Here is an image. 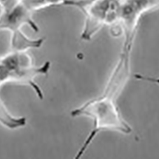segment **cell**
<instances>
[{"instance_id": "6", "label": "cell", "mask_w": 159, "mask_h": 159, "mask_svg": "<svg viewBox=\"0 0 159 159\" xmlns=\"http://www.w3.org/2000/svg\"><path fill=\"white\" fill-rule=\"evenodd\" d=\"M64 0H22L24 5L33 12L49 7L62 5Z\"/></svg>"}, {"instance_id": "4", "label": "cell", "mask_w": 159, "mask_h": 159, "mask_svg": "<svg viewBox=\"0 0 159 159\" xmlns=\"http://www.w3.org/2000/svg\"><path fill=\"white\" fill-rule=\"evenodd\" d=\"M159 9V0H121L117 24L112 34L124 36V48H132L139 21L148 11Z\"/></svg>"}, {"instance_id": "2", "label": "cell", "mask_w": 159, "mask_h": 159, "mask_svg": "<svg viewBox=\"0 0 159 159\" xmlns=\"http://www.w3.org/2000/svg\"><path fill=\"white\" fill-rule=\"evenodd\" d=\"M51 68L50 61L36 66L28 51L10 50L0 56V87L7 83L28 86L31 88L38 99L43 100V90L36 79L48 75Z\"/></svg>"}, {"instance_id": "3", "label": "cell", "mask_w": 159, "mask_h": 159, "mask_svg": "<svg viewBox=\"0 0 159 159\" xmlns=\"http://www.w3.org/2000/svg\"><path fill=\"white\" fill-rule=\"evenodd\" d=\"M33 12L21 1L9 8L1 10L0 32L9 31L11 34L10 48L11 50L28 51L42 47L45 39H32L22 31L24 25H28L34 32L39 31V27L33 18Z\"/></svg>"}, {"instance_id": "1", "label": "cell", "mask_w": 159, "mask_h": 159, "mask_svg": "<svg viewBox=\"0 0 159 159\" xmlns=\"http://www.w3.org/2000/svg\"><path fill=\"white\" fill-rule=\"evenodd\" d=\"M118 96L104 89L102 94L71 111L72 117H86L93 122V128L87 136L75 158L82 157L90 144L101 132L112 131L129 135L133 129L125 120L116 103Z\"/></svg>"}, {"instance_id": "7", "label": "cell", "mask_w": 159, "mask_h": 159, "mask_svg": "<svg viewBox=\"0 0 159 159\" xmlns=\"http://www.w3.org/2000/svg\"><path fill=\"white\" fill-rule=\"evenodd\" d=\"M134 78L136 80H139L147 82L149 83L154 84L156 85H159V78L158 77H152V76H144L139 74H136L134 75Z\"/></svg>"}, {"instance_id": "5", "label": "cell", "mask_w": 159, "mask_h": 159, "mask_svg": "<svg viewBox=\"0 0 159 159\" xmlns=\"http://www.w3.org/2000/svg\"><path fill=\"white\" fill-rule=\"evenodd\" d=\"M26 124V118L16 116L11 114L0 98V125L9 130H16L25 127Z\"/></svg>"}]
</instances>
